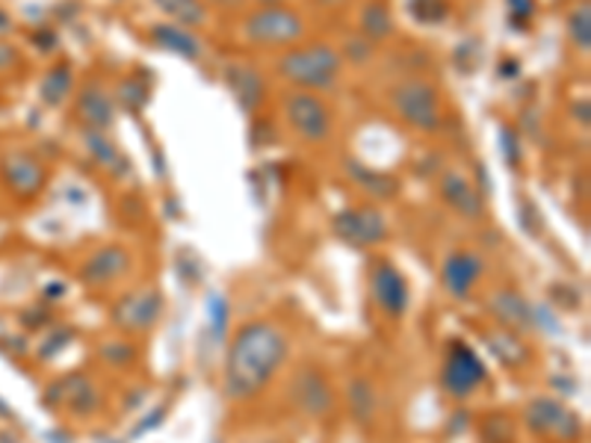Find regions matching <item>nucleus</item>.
Wrapping results in <instances>:
<instances>
[{"mask_svg":"<svg viewBox=\"0 0 591 443\" xmlns=\"http://www.w3.org/2000/svg\"><path fill=\"white\" fill-rule=\"evenodd\" d=\"M290 340L281 326L257 319L237 331L231 340L225 372H222V388L231 402L254 400L257 393L275 379V372L285 367Z\"/></svg>","mask_w":591,"mask_h":443,"instance_id":"nucleus-1","label":"nucleus"},{"mask_svg":"<svg viewBox=\"0 0 591 443\" xmlns=\"http://www.w3.org/2000/svg\"><path fill=\"white\" fill-rule=\"evenodd\" d=\"M340 65H343V56L335 48L307 45V48L287 51L278 60V74L305 92H317V89H331L338 84Z\"/></svg>","mask_w":591,"mask_h":443,"instance_id":"nucleus-2","label":"nucleus"},{"mask_svg":"<svg viewBox=\"0 0 591 443\" xmlns=\"http://www.w3.org/2000/svg\"><path fill=\"white\" fill-rule=\"evenodd\" d=\"M391 106L405 125L417 127L423 134H432L441 127V96L423 77H408L393 86Z\"/></svg>","mask_w":591,"mask_h":443,"instance_id":"nucleus-3","label":"nucleus"},{"mask_svg":"<svg viewBox=\"0 0 591 443\" xmlns=\"http://www.w3.org/2000/svg\"><path fill=\"white\" fill-rule=\"evenodd\" d=\"M246 39L264 48H285L305 36V22L285 7H264L252 12L243 24Z\"/></svg>","mask_w":591,"mask_h":443,"instance_id":"nucleus-4","label":"nucleus"},{"mask_svg":"<svg viewBox=\"0 0 591 443\" xmlns=\"http://www.w3.org/2000/svg\"><path fill=\"white\" fill-rule=\"evenodd\" d=\"M285 116L296 137L305 139V142H326L331 137V127H335V116H331L326 101L314 92H305V89L290 92L285 98Z\"/></svg>","mask_w":591,"mask_h":443,"instance_id":"nucleus-5","label":"nucleus"},{"mask_svg":"<svg viewBox=\"0 0 591 443\" xmlns=\"http://www.w3.org/2000/svg\"><path fill=\"white\" fill-rule=\"evenodd\" d=\"M482 381H488V369L486 364H482V358H479L467 343H453L450 352H447V358H443L441 369L443 391L450 393V396L465 400V396H470L474 391H479Z\"/></svg>","mask_w":591,"mask_h":443,"instance_id":"nucleus-6","label":"nucleus"},{"mask_svg":"<svg viewBox=\"0 0 591 443\" xmlns=\"http://www.w3.org/2000/svg\"><path fill=\"white\" fill-rule=\"evenodd\" d=\"M529 426L544 438H559L562 443H574L582 434V422L577 414L565 408L562 402L539 396V400L529 402L527 408Z\"/></svg>","mask_w":591,"mask_h":443,"instance_id":"nucleus-7","label":"nucleus"},{"mask_svg":"<svg viewBox=\"0 0 591 443\" xmlns=\"http://www.w3.org/2000/svg\"><path fill=\"white\" fill-rule=\"evenodd\" d=\"M369 290H373V302L381 307L385 317L402 319L408 305H412L408 281L391 261H379L376 269L369 273Z\"/></svg>","mask_w":591,"mask_h":443,"instance_id":"nucleus-8","label":"nucleus"},{"mask_svg":"<svg viewBox=\"0 0 591 443\" xmlns=\"http://www.w3.org/2000/svg\"><path fill=\"white\" fill-rule=\"evenodd\" d=\"M335 231L340 240H347L355 249L381 243L388 237V221L376 207H352L335 216Z\"/></svg>","mask_w":591,"mask_h":443,"instance_id":"nucleus-9","label":"nucleus"},{"mask_svg":"<svg viewBox=\"0 0 591 443\" xmlns=\"http://www.w3.org/2000/svg\"><path fill=\"white\" fill-rule=\"evenodd\" d=\"M163 314V293L160 290H139L125 295L113 311V322L125 331H148Z\"/></svg>","mask_w":591,"mask_h":443,"instance_id":"nucleus-10","label":"nucleus"},{"mask_svg":"<svg viewBox=\"0 0 591 443\" xmlns=\"http://www.w3.org/2000/svg\"><path fill=\"white\" fill-rule=\"evenodd\" d=\"M486 275V261L474 252H455L443 261L441 278L443 287L450 290L455 299H467L470 290L479 284V278Z\"/></svg>","mask_w":591,"mask_h":443,"instance_id":"nucleus-11","label":"nucleus"},{"mask_svg":"<svg viewBox=\"0 0 591 443\" xmlns=\"http://www.w3.org/2000/svg\"><path fill=\"white\" fill-rule=\"evenodd\" d=\"M130 269V254L122 245H104L101 252H96L84 266L86 284H113L116 278L127 275Z\"/></svg>","mask_w":591,"mask_h":443,"instance_id":"nucleus-12","label":"nucleus"},{"mask_svg":"<svg viewBox=\"0 0 591 443\" xmlns=\"http://www.w3.org/2000/svg\"><path fill=\"white\" fill-rule=\"evenodd\" d=\"M441 195L453 211H458L467 219H479L482 216V199H479V192L474 190V183L465 175L447 172L441 178Z\"/></svg>","mask_w":591,"mask_h":443,"instance_id":"nucleus-13","label":"nucleus"},{"mask_svg":"<svg viewBox=\"0 0 591 443\" xmlns=\"http://www.w3.org/2000/svg\"><path fill=\"white\" fill-rule=\"evenodd\" d=\"M3 178H7V183H10L18 195L30 199V195H36V192L42 190L45 169L36 163V160L27 157V154H12V157H7V163H3Z\"/></svg>","mask_w":591,"mask_h":443,"instance_id":"nucleus-14","label":"nucleus"},{"mask_svg":"<svg viewBox=\"0 0 591 443\" xmlns=\"http://www.w3.org/2000/svg\"><path fill=\"white\" fill-rule=\"evenodd\" d=\"M151 42L160 45L163 51L178 53L184 60H192V63L204 53L201 42L196 39V33H190L187 27H178V24H154L151 27Z\"/></svg>","mask_w":591,"mask_h":443,"instance_id":"nucleus-15","label":"nucleus"},{"mask_svg":"<svg viewBox=\"0 0 591 443\" xmlns=\"http://www.w3.org/2000/svg\"><path fill=\"white\" fill-rule=\"evenodd\" d=\"M77 113L84 118L89 130H106L113 125V101L101 84H89L77 98Z\"/></svg>","mask_w":591,"mask_h":443,"instance_id":"nucleus-16","label":"nucleus"},{"mask_svg":"<svg viewBox=\"0 0 591 443\" xmlns=\"http://www.w3.org/2000/svg\"><path fill=\"white\" fill-rule=\"evenodd\" d=\"M228 86H231V92L237 96V101L246 106V110H257L261 101H264L266 86L261 80V74L249 68V65H228Z\"/></svg>","mask_w":591,"mask_h":443,"instance_id":"nucleus-17","label":"nucleus"},{"mask_svg":"<svg viewBox=\"0 0 591 443\" xmlns=\"http://www.w3.org/2000/svg\"><path fill=\"white\" fill-rule=\"evenodd\" d=\"M491 311L500 322H506L512 328H532L536 326V317H532V307L524 295L512 293V290H500V293L491 299Z\"/></svg>","mask_w":591,"mask_h":443,"instance_id":"nucleus-18","label":"nucleus"},{"mask_svg":"<svg viewBox=\"0 0 591 443\" xmlns=\"http://www.w3.org/2000/svg\"><path fill=\"white\" fill-rule=\"evenodd\" d=\"M160 10L166 12L172 24L178 27H204L208 24V7L201 0H154Z\"/></svg>","mask_w":591,"mask_h":443,"instance_id":"nucleus-19","label":"nucleus"},{"mask_svg":"<svg viewBox=\"0 0 591 443\" xmlns=\"http://www.w3.org/2000/svg\"><path fill=\"white\" fill-rule=\"evenodd\" d=\"M349 178L355 180V183H361L364 190H367L369 199H391V195H397V180L391 178V175H381V172H373V169H364L361 163H355V160H349Z\"/></svg>","mask_w":591,"mask_h":443,"instance_id":"nucleus-20","label":"nucleus"},{"mask_svg":"<svg viewBox=\"0 0 591 443\" xmlns=\"http://www.w3.org/2000/svg\"><path fill=\"white\" fill-rule=\"evenodd\" d=\"M72 68L68 65H56L48 77L42 80V86H39V92H42V98L48 101L51 106H56L60 101H65V96H68V89H72Z\"/></svg>","mask_w":591,"mask_h":443,"instance_id":"nucleus-21","label":"nucleus"},{"mask_svg":"<svg viewBox=\"0 0 591 443\" xmlns=\"http://www.w3.org/2000/svg\"><path fill=\"white\" fill-rule=\"evenodd\" d=\"M361 27H364V39H385L388 33L393 30V22H391V12L385 10L381 3H369V7H364V12H361Z\"/></svg>","mask_w":591,"mask_h":443,"instance_id":"nucleus-22","label":"nucleus"},{"mask_svg":"<svg viewBox=\"0 0 591 443\" xmlns=\"http://www.w3.org/2000/svg\"><path fill=\"white\" fill-rule=\"evenodd\" d=\"M568 33H570V42L577 45L580 51H589V42H591V12H589V7H586V3H582V7H577V10L570 12Z\"/></svg>","mask_w":591,"mask_h":443,"instance_id":"nucleus-23","label":"nucleus"},{"mask_svg":"<svg viewBox=\"0 0 591 443\" xmlns=\"http://www.w3.org/2000/svg\"><path fill=\"white\" fill-rule=\"evenodd\" d=\"M86 145L92 148V154H96L104 166H110V169H122V166H125L122 154H118L116 148L110 145V142H104L101 130H89V134H86Z\"/></svg>","mask_w":591,"mask_h":443,"instance_id":"nucleus-24","label":"nucleus"},{"mask_svg":"<svg viewBox=\"0 0 591 443\" xmlns=\"http://www.w3.org/2000/svg\"><path fill=\"white\" fill-rule=\"evenodd\" d=\"M211 322H213V334L222 338L225 322H228V302H225L222 295H211Z\"/></svg>","mask_w":591,"mask_h":443,"instance_id":"nucleus-25","label":"nucleus"},{"mask_svg":"<svg viewBox=\"0 0 591 443\" xmlns=\"http://www.w3.org/2000/svg\"><path fill=\"white\" fill-rule=\"evenodd\" d=\"M118 101L127 106V101H134V106H146L148 101V86H142L137 92V80H130V84H122V92H118Z\"/></svg>","mask_w":591,"mask_h":443,"instance_id":"nucleus-26","label":"nucleus"},{"mask_svg":"<svg viewBox=\"0 0 591 443\" xmlns=\"http://www.w3.org/2000/svg\"><path fill=\"white\" fill-rule=\"evenodd\" d=\"M15 63V51L12 48H7V45H0V65L7 68V65Z\"/></svg>","mask_w":591,"mask_h":443,"instance_id":"nucleus-27","label":"nucleus"},{"mask_svg":"<svg viewBox=\"0 0 591 443\" xmlns=\"http://www.w3.org/2000/svg\"><path fill=\"white\" fill-rule=\"evenodd\" d=\"M7 27H10V15H7V12L0 10V33L7 30Z\"/></svg>","mask_w":591,"mask_h":443,"instance_id":"nucleus-28","label":"nucleus"}]
</instances>
